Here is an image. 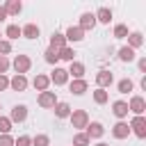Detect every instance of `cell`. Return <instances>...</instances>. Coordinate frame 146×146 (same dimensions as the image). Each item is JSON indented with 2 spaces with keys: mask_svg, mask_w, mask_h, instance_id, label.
I'll use <instances>...</instances> for the list:
<instances>
[{
  "mask_svg": "<svg viewBox=\"0 0 146 146\" xmlns=\"http://www.w3.org/2000/svg\"><path fill=\"white\" fill-rule=\"evenodd\" d=\"M5 36H7V41L18 39V36H21V27H18V25H14V23H11V25H7V27H5Z\"/></svg>",
  "mask_w": 146,
  "mask_h": 146,
  "instance_id": "f1b7e54d",
  "label": "cell"
},
{
  "mask_svg": "<svg viewBox=\"0 0 146 146\" xmlns=\"http://www.w3.org/2000/svg\"><path fill=\"white\" fill-rule=\"evenodd\" d=\"M5 18H7V11H5V7H2V5H0V23H2V21H5Z\"/></svg>",
  "mask_w": 146,
  "mask_h": 146,
  "instance_id": "ab89813d",
  "label": "cell"
},
{
  "mask_svg": "<svg viewBox=\"0 0 146 146\" xmlns=\"http://www.w3.org/2000/svg\"><path fill=\"white\" fill-rule=\"evenodd\" d=\"M0 41H2V32H0Z\"/></svg>",
  "mask_w": 146,
  "mask_h": 146,
  "instance_id": "b9f144b4",
  "label": "cell"
},
{
  "mask_svg": "<svg viewBox=\"0 0 146 146\" xmlns=\"http://www.w3.org/2000/svg\"><path fill=\"white\" fill-rule=\"evenodd\" d=\"M32 87L41 94V91H48L50 89V78L46 75V73H36L34 75V80H32Z\"/></svg>",
  "mask_w": 146,
  "mask_h": 146,
  "instance_id": "5bb4252c",
  "label": "cell"
},
{
  "mask_svg": "<svg viewBox=\"0 0 146 146\" xmlns=\"http://www.w3.org/2000/svg\"><path fill=\"white\" fill-rule=\"evenodd\" d=\"M68 43H66V39H64V32H52V36H50V46L48 48H52V50H62V48H66Z\"/></svg>",
  "mask_w": 146,
  "mask_h": 146,
  "instance_id": "44dd1931",
  "label": "cell"
},
{
  "mask_svg": "<svg viewBox=\"0 0 146 146\" xmlns=\"http://www.w3.org/2000/svg\"><path fill=\"white\" fill-rule=\"evenodd\" d=\"M128 135H130V125L125 121H116L112 125V137L114 139H128Z\"/></svg>",
  "mask_w": 146,
  "mask_h": 146,
  "instance_id": "4fadbf2b",
  "label": "cell"
},
{
  "mask_svg": "<svg viewBox=\"0 0 146 146\" xmlns=\"http://www.w3.org/2000/svg\"><path fill=\"white\" fill-rule=\"evenodd\" d=\"M27 78L25 75H14V78H9V89L11 91H25L27 89Z\"/></svg>",
  "mask_w": 146,
  "mask_h": 146,
  "instance_id": "2e32d148",
  "label": "cell"
},
{
  "mask_svg": "<svg viewBox=\"0 0 146 146\" xmlns=\"http://www.w3.org/2000/svg\"><path fill=\"white\" fill-rule=\"evenodd\" d=\"M116 91H119V94H130V91H135V82H132L130 78H121V80L116 82Z\"/></svg>",
  "mask_w": 146,
  "mask_h": 146,
  "instance_id": "d4e9b609",
  "label": "cell"
},
{
  "mask_svg": "<svg viewBox=\"0 0 146 146\" xmlns=\"http://www.w3.org/2000/svg\"><path fill=\"white\" fill-rule=\"evenodd\" d=\"M116 57H119V62H128V64L137 59L135 50H132V48H128V46H121V48H119V52H116Z\"/></svg>",
  "mask_w": 146,
  "mask_h": 146,
  "instance_id": "603a6c76",
  "label": "cell"
},
{
  "mask_svg": "<svg viewBox=\"0 0 146 146\" xmlns=\"http://www.w3.org/2000/svg\"><path fill=\"white\" fill-rule=\"evenodd\" d=\"M125 39H128V48H132V50H137V48H141V46H144V34H141V32H137V30H135V32H130Z\"/></svg>",
  "mask_w": 146,
  "mask_h": 146,
  "instance_id": "7402d4cb",
  "label": "cell"
},
{
  "mask_svg": "<svg viewBox=\"0 0 146 146\" xmlns=\"http://www.w3.org/2000/svg\"><path fill=\"white\" fill-rule=\"evenodd\" d=\"M91 96H94V103H96V105H105V103L110 100V94H107V89H98V87H96Z\"/></svg>",
  "mask_w": 146,
  "mask_h": 146,
  "instance_id": "484cf974",
  "label": "cell"
},
{
  "mask_svg": "<svg viewBox=\"0 0 146 146\" xmlns=\"http://www.w3.org/2000/svg\"><path fill=\"white\" fill-rule=\"evenodd\" d=\"M25 119H27V105H14L11 114H9V121L11 123H23Z\"/></svg>",
  "mask_w": 146,
  "mask_h": 146,
  "instance_id": "7c38bea8",
  "label": "cell"
},
{
  "mask_svg": "<svg viewBox=\"0 0 146 146\" xmlns=\"http://www.w3.org/2000/svg\"><path fill=\"white\" fill-rule=\"evenodd\" d=\"M87 89H89V82H87V80H71V82H68V91H71L73 96H82Z\"/></svg>",
  "mask_w": 146,
  "mask_h": 146,
  "instance_id": "e0dca14e",
  "label": "cell"
},
{
  "mask_svg": "<svg viewBox=\"0 0 146 146\" xmlns=\"http://www.w3.org/2000/svg\"><path fill=\"white\" fill-rule=\"evenodd\" d=\"M112 82H114L112 71L103 68V71H98V73H96V84H98V89H107V87H112Z\"/></svg>",
  "mask_w": 146,
  "mask_h": 146,
  "instance_id": "30bf717a",
  "label": "cell"
},
{
  "mask_svg": "<svg viewBox=\"0 0 146 146\" xmlns=\"http://www.w3.org/2000/svg\"><path fill=\"white\" fill-rule=\"evenodd\" d=\"M112 34H114V39H125V36L130 34V30H128L125 23H116L114 30H112Z\"/></svg>",
  "mask_w": 146,
  "mask_h": 146,
  "instance_id": "83f0119b",
  "label": "cell"
},
{
  "mask_svg": "<svg viewBox=\"0 0 146 146\" xmlns=\"http://www.w3.org/2000/svg\"><path fill=\"white\" fill-rule=\"evenodd\" d=\"M9 52H11V41L2 39V41H0V55H2V57H7Z\"/></svg>",
  "mask_w": 146,
  "mask_h": 146,
  "instance_id": "e575fe53",
  "label": "cell"
},
{
  "mask_svg": "<svg viewBox=\"0 0 146 146\" xmlns=\"http://www.w3.org/2000/svg\"><path fill=\"white\" fill-rule=\"evenodd\" d=\"M64 39H66V43H80V41L84 39V32H82L78 25H71V27H66Z\"/></svg>",
  "mask_w": 146,
  "mask_h": 146,
  "instance_id": "9c48e42d",
  "label": "cell"
},
{
  "mask_svg": "<svg viewBox=\"0 0 146 146\" xmlns=\"http://www.w3.org/2000/svg\"><path fill=\"white\" fill-rule=\"evenodd\" d=\"M112 114H114L119 121H123V119L128 116V103H125V100H114V103H112Z\"/></svg>",
  "mask_w": 146,
  "mask_h": 146,
  "instance_id": "ac0fdd59",
  "label": "cell"
},
{
  "mask_svg": "<svg viewBox=\"0 0 146 146\" xmlns=\"http://www.w3.org/2000/svg\"><path fill=\"white\" fill-rule=\"evenodd\" d=\"M14 146H32V137L30 135H21L18 139H14Z\"/></svg>",
  "mask_w": 146,
  "mask_h": 146,
  "instance_id": "836d02e7",
  "label": "cell"
},
{
  "mask_svg": "<svg viewBox=\"0 0 146 146\" xmlns=\"http://www.w3.org/2000/svg\"><path fill=\"white\" fill-rule=\"evenodd\" d=\"M68 121H71V125H73L78 132H82V130L89 125V114H87V110H71Z\"/></svg>",
  "mask_w": 146,
  "mask_h": 146,
  "instance_id": "6da1fadb",
  "label": "cell"
},
{
  "mask_svg": "<svg viewBox=\"0 0 146 146\" xmlns=\"http://www.w3.org/2000/svg\"><path fill=\"white\" fill-rule=\"evenodd\" d=\"M52 110H55V116H57V119H68V116H71V105L64 103V100H57V105H55Z\"/></svg>",
  "mask_w": 146,
  "mask_h": 146,
  "instance_id": "cb8c5ba5",
  "label": "cell"
},
{
  "mask_svg": "<svg viewBox=\"0 0 146 146\" xmlns=\"http://www.w3.org/2000/svg\"><path fill=\"white\" fill-rule=\"evenodd\" d=\"M32 146H50V137L48 135H34L32 137Z\"/></svg>",
  "mask_w": 146,
  "mask_h": 146,
  "instance_id": "1f68e13d",
  "label": "cell"
},
{
  "mask_svg": "<svg viewBox=\"0 0 146 146\" xmlns=\"http://www.w3.org/2000/svg\"><path fill=\"white\" fill-rule=\"evenodd\" d=\"M89 144H91V139L84 132H75L73 135V146H89Z\"/></svg>",
  "mask_w": 146,
  "mask_h": 146,
  "instance_id": "4dcf8cb0",
  "label": "cell"
},
{
  "mask_svg": "<svg viewBox=\"0 0 146 146\" xmlns=\"http://www.w3.org/2000/svg\"><path fill=\"white\" fill-rule=\"evenodd\" d=\"M59 59H64V62H75V50L71 48V46H66V48H62L59 50Z\"/></svg>",
  "mask_w": 146,
  "mask_h": 146,
  "instance_id": "f546056e",
  "label": "cell"
},
{
  "mask_svg": "<svg viewBox=\"0 0 146 146\" xmlns=\"http://www.w3.org/2000/svg\"><path fill=\"white\" fill-rule=\"evenodd\" d=\"M39 34H41V30L36 23H25L21 27V36H25V39H39Z\"/></svg>",
  "mask_w": 146,
  "mask_h": 146,
  "instance_id": "9a60e30c",
  "label": "cell"
},
{
  "mask_svg": "<svg viewBox=\"0 0 146 146\" xmlns=\"http://www.w3.org/2000/svg\"><path fill=\"white\" fill-rule=\"evenodd\" d=\"M43 59H46V64H50V66H57V62H59V50L46 48V52H43Z\"/></svg>",
  "mask_w": 146,
  "mask_h": 146,
  "instance_id": "4316f807",
  "label": "cell"
},
{
  "mask_svg": "<svg viewBox=\"0 0 146 146\" xmlns=\"http://www.w3.org/2000/svg\"><path fill=\"white\" fill-rule=\"evenodd\" d=\"M48 78H50V84H55V87L68 84V73H66V68H62V66H55L52 73H50Z\"/></svg>",
  "mask_w": 146,
  "mask_h": 146,
  "instance_id": "5b68a950",
  "label": "cell"
},
{
  "mask_svg": "<svg viewBox=\"0 0 146 146\" xmlns=\"http://www.w3.org/2000/svg\"><path fill=\"white\" fill-rule=\"evenodd\" d=\"M36 103H39V107H43V110H50V107H55L57 105V94L55 91H41L39 96H36Z\"/></svg>",
  "mask_w": 146,
  "mask_h": 146,
  "instance_id": "8992f818",
  "label": "cell"
},
{
  "mask_svg": "<svg viewBox=\"0 0 146 146\" xmlns=\"http://www.w3.org/2000/svg\"><path fill=\"white\" fill-rule=\"evenodd\" d=\"M11 125H14V123L9 121V116H2V114H0V135H9V132H11Z\"/></svg>",
  "mask_w": 146,
  "mask_h": 146,
  "instance_id": "d6a6232c",
  "label": "cell"
},
{
  "mask_svg": "<svg viewBox=\"0 0 146 146\" xmlns=\"http://www.w3.org/2000/svg\"><path fill=\"white\" fill-rule=\"evenodd\" d=\"M94 16H96V23L110 25V21H112V9H110V7H98V9L94 11Z\"/></svg>",
  "mask_w": 146,
  "mask_h": 146,
  "instance_id": "d6986e66",
  "label": "cell"
},
{
  "mask_svg": "<svg viewBox=\"0 0 146 146\" xmlns=\"http://www.w3.org/2000/svg\"><path fill=\"white\" fill-rule=\"evenodd\" d=\"M128 103V112H132L135 116H144V112H146V98L144 96H130V100H125Z\"/></svg>",
  "mask_w": 146,
  "mask_h": 146,
  "instance_id": "3957f363",
  "label": "cell"
},
{
  "mask_svg": "<svg viewBox=\"0 0 146 146\" xmlns=\"http://www.w3.org/2000/svg\"><path fill=\"white\" fill-rule=\"evenodd\" d=\"M96 146H110V144H107V141H98Z\"/></svg>",
  "mask_w": 146,
  "mask_h": 146,
  "instance_id": "60d3db41",
  "label": "cell"
},
{
  "mask_svg": "<svg viewBox=\"0 0 146 146\" xmlns=\"http://www.w3.org/2000/svg\"><path fill=\"white\" fill-rule=\"evenodd\" d=\"M0 114H2V105H0Z\"/></svg>",
  "mask_w": 146,
  "mask_h": 146,
  "instance_id": "7bdbcfd3",
  "label": "cell"
},
{
  "mask_svg": "<svg viewBox=\"0 0 146 146\" xmlns=\"http://www.w3.org/2000/svg\"><path fill=\"white\" fill-rule=\"evenodd\" d=\"M78 27H80L82 32H89V30H94V27H96V16H94V11H84V14L80 16V23H78Z\"/></svg>",
  "mask_w": 146,
  "mask_h": 146,
  "instance_id": "8fae6325",
  "label": "cell"
},
{
  "mask_svg": "<svg viewBox=\"0 0 146 146\" xmlns=\"http://www.w3.org/2000/svg\"><path fill=\"white\" fill-rule=\"evenodd\" d=\"M89 139H100L103 135H105V125L100 123V121H89V125L82 130Z\"/></svg>",
  "mask_w": 146,
  "mask_h": 146,
  "instance_id": "52a82bcc",
  "label": "cell"
},
{
  "mask_svg": "<svg viewBox=\"0 0 146 146\" xmlns=\"http://www.w3.org/2000/svg\"><path fill=\"white\" fill-rule=\"evenodd\" d=\"M128 125H130V135H135L139 139H146V119L144 116H132Z\"/></svg>",
  "mask_w": 146,
  "mask_h": 146,
  "instance_id": "277c9868",
  "label": "cell"
},
{
  "mask_svg": "<svg viewBox=\"0 0 146 146\" xmlns=\"http://www.w3.org/2000/svg\"><path fill=\"white\" fill-rule=\"evenodd\" d=\"M9 66H11V62H9V57H2V55H0V75H7V71H9Z\"/></svg>",
  "mask_w": 146,
  "mask_h": 146,
  "instance_id": "d590c367",
  "label": "cell"
},
{
  "mask_svg": "<svg viewBox=\"0 0 146 146\" xmlns=\"http://www.w3.org/2000/svg\"><path fill=\"white\" fill-rule=\"evenodd\" d=\"M11 68L16 71V75H25V73L32 68V59H30V55H16V57L11 59Z\"/></svg>",
  "mask_w": 146,
  "mask_h": 146,
  "instance_id": "7a4b0ae2",
  "label": "cell"
},
{
  "mask_svg": "<svg viewBox=\"0 0 146 146\" xmlns=\"http://www.w3.org/2000/svg\"><path fill=\"white\" fill-rule=\"evenodd\" d=\"M66 73H68V78H73V80H84V73H87V66L82 64V62H71L68 64V68H66Z\"/></svg>",
  "mask_w": 146,
  "mask_h": 146,
  "instance_id": "ba28073f",
  "label": "cell"
},
{
  "mask_svg": "<svg viewBox=\"0 0 146 146\" xmlns=\"http://www.w3.org/2000/svg\"><path fill=\"white\" fill-rule=\"evenodd\" d=\"M0 146H14V137L11 135H0Z\"/></svg>",
  "mask_w": 146,
  "mask_h": 146,
  "instance_id": "8d00e7d4",
  "label": "cell"
},
{
  "mask_svg": "<svg viewBox=\"0 0 146 146\" xmlns=\"http://www.w3.org/2000/svg\"><path fill=\"white\" fill-rule=\"evenodd\" d=\"M2 7H5L7 16H18V14L23 11V2H21V0H7Z\"/></svg>",
  "mask_w": 146,
  "mask_h": 146,
  "instance_id": "ffe728a7",
  "label": "cell"
},
{
  "mask_svg": "<svg viewBox=\"0 0 146 146\" xmlns=\"http://www.w3.org/2000/svg\"><path fill=\"white\" fill-rule=\"evenodd\" d=\"M5 89H9V78L0 75V91H5Z\"/></svg>",
  "mask_w": 146,
  "mask_h": 146,
  "instance_id": "f35d334b",
  "label": "cell"
},
{
  "mask_svg": "<svg viewBox=\"0 0 146 146\" xmlns=\"http://www.w3.org/2000/svg\"><path fill=\"white\" fill-rule=\"evenodd\" d=\"M137 68H139V73H146V57L137 59Z\"/></svg>",
  "mask_w": 146,
  "mask_h": 146,
  "instance_id": "74e56055",
  "label": "cell"
}]
</instances>
